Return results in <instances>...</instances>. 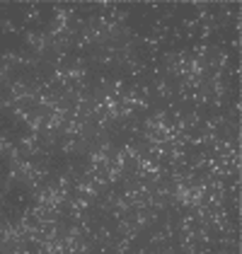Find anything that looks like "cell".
<instances>
[{
	"mask_svg": "<svg viewBox=\"0 0 242 254\" xmlns=\"http://www.w3.org/2000/svg\"><path fill=\"white\" fill-rule=\"evenodd\" d=\"M22 20H24V29H27V24H34V27L44 29V17H41V10H39V5H37V2H29V5H24Z\"/></svg>",
	"mask_w": 242,
	"mask_h": 254,
	"instance_id": "cell-1",
	"label": "cell"
},
{
	"mask_svg": "<svg viewBox=\"0 0 242 254\" xmlns=\"http://www.w3.org/2000/svg\"><path fill=\"white\" fill-rule=\"evenodd\" d=\"M0 27H2V32H5V34H22V32H24V27H17L15 22L7 20V17H5V20H0Z\"/></svg>",
	"mask_w": 242,
	"mask_h": 254,
	"instance_id": "cell-2",
	"label": "cell"
}]
</instances>
